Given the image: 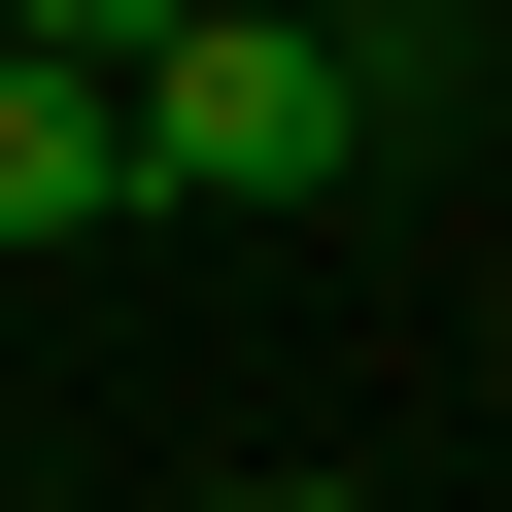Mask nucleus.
Returning <instances> with one entry per match:
<instances>
[{
    "mask_svg": "<svg viewBox=\"0 0 512 512\" xmlns=\"http://www.w3.org/2000/svg\"><path fill=\"white\" fill-rule=\"evenodd\" d=\"M103 69H137V205H342L376 103H410V35H308V0H171Z\"/></svg>",
    "mask_w": 512,
    "mask_h": 512,
    "instance_id": "nucleus-1",
    "label": "nucleus"
},
{
    "mask_svg": "<svg viewBox=\"0 0 512 512\" xmlns=\"http://www.w3.org/2000/svg\"><path fill=\"white\" fill-rule=\"evenodd\" d=\"M0 239H137V69L103 35H0Z\"/></svg>",
    "mask_w": 512,
    "mask_h": 512,
    "instance_id": "nucleus-2",
    "label": "nucleus"
},
{
    "mask_svg": "<svg viewBox=\"0 0 512 512\" xmlns=\"http://www.w3.org/2000/svg\"><path fill=\"white\" fill-rule=\"evenodd\" d=\"M0 35H171V0H0Z\"/></svg>",
    "mask_w": 512,
    "mask_h": 512,
    "instance_id": "nucleus-3",
    "label": "nucleus"
},
{
    "mask_svg": "<svg viewBox=\"0 0 512 512\" xmlns=\"http://www.w3.org/2000/svg\"><path fill=\"white\" fill-rule=\"evenodd\" d=\"M205 512H342V478H205Z\"/></svg>",
    "mask_w": 512,
    "mask_h": 512,
    "instance_id": "nucleus-4",
    "label": "nucleus"
},
{
    "mask_svg": "<svg viewBox=\"0 0 512 512\" xmlns=\"http://www.w3.org/2000/svg\"><path fill=\"white\" fill-rule=\"evenodd\" d=\"M308 35H410V0H308Z\"/></svg>",
    "mask_w": 512,
    "mask_h": 512,
    "instance_id": "nucleus-5",
    "label": "nucleus"
}]
</instances>
